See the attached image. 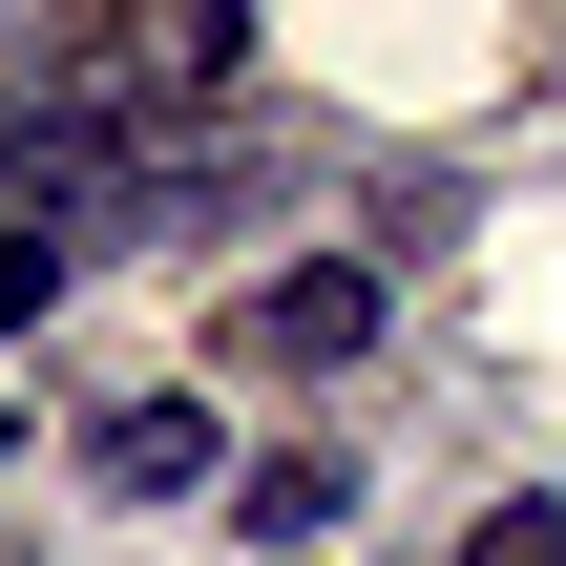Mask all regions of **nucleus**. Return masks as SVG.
Returning a JSON list of instances; mask_svg holds the SVG:
<instances>
[{"mask_svg":"<svg viewBox=\"0 0 566 566\" xmlns=\"http://www.w3.org/2000/svg\"><path fill=\"white\" fill-rule=\"evenodd\" d=\"M231 336H252L273 378H357V357H378L399 315H378V252H315V273H273V294H252Z\"/></svg>","mask_w":566,"mask_h":566,"instance_id":"1","label":"nucleus"},{"mask_svg":"<svg viewBox=\"0 0 566 566\" xmlns=\"http://www.w3.org/2000/svg\"><path fill=\"white\" fill-rule=\"evenodd\" d=\"M84 483H105V504H189V483H210V399H105V420H84Z\"/></svg>","mask_w":566,"mask_h":566,"instance_id":"2","label":"nucleus"},{"mask_svg":"<svg viewBox=\"0 0 566 566\" xmlns=\"http://www.w3.org/2000/svg\"><path fill=\"white\" fill-rule=\"evenodd\" d=\"M336 504H357V483H336V462H315V441H273V462H252V483H231V525H252V546H315V525H336Z\"/></svg>","mask_w":566,"mask_h":566,"instance_id":"3","label":"nucleus"},{"mask_svg":"<svg viewBox=\"0 0 566 566\" xmlns=\"http://www.w3.org/2000/svg\"><path fill=\"white\" fill-rule=\"evenodd\" d=\"M462 566H566V504H483V525H462Z\"/></svg>","mask_w":566,"mask_h":566,"instance_id":"4","label":"nucleus"},{"mask_svg":"<svg viewBox=\"0 0 566 566\" xmlns=\"http://www.w3.org/2000/svg\"><path fill=\"white\" fill-rule=\"evenodd\" d=\"M42 294H63V252H42V231H0V336H42Z\"/></svg>","mask_w":566,"mask_h":566,"instance_id":"5","label":"nucleus"}]
</instances>
